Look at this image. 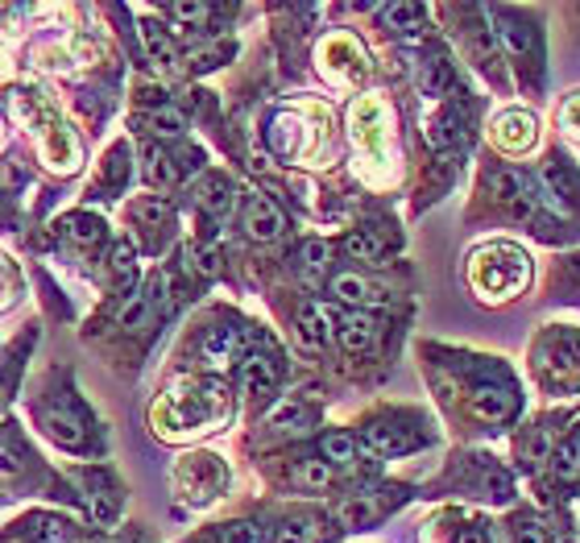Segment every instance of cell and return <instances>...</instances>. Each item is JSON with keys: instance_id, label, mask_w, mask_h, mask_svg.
<instances>
[{"instance_id": "26", "label": "cell", "mask_w": 580, "mask_h": 543, "mask_svg": "<svg viewBox=\"0 0 580 543\" xmlns=\"http://www.w3.org/2000/svg\"><path fill=\"white\" fill-rule=\"evenodd\" d=\"M295 270H299L303 286H319L323 274H328V245L323 241H303L299 253H295Z\"/></svg>"}, {"instance_id": "24", "label": "cell", "mask_w": 580, "mask_h": 543, "mask_svg": "<svg viewBox=\"0 0 580 543\" xmlns=\"http://www.w3.org/2000/svg\"><path fill=\"white\" fill-rule=\"evenodd\" d=\"M129 225H137L141 233H158V228H170V204L162 195H141L129 204Z\"/></svg>"}, {"instance_id": "8", "label": "cell", "mask_w": 580, "mask_h": 543, "mask_svg": "<svg viewBox=\"0 0 580 543\" xmlns=\"http://www.w3.org/2000/svg\"><path fill=\"white\" fill-rule=\"evenodd\" d=\"M282 382V361L270 353L241 357V394L249 403H270Z\"/></svg>"}, {"instance_id": "38", "label": "cell", "mask_w": 580, "mask_h": 543, "mask_svg": "<svg viewBox=\"0 0 580 543\" xmlns=\"http://www.w3.org/2000/svg\"><path fill=\"white\" fill-rule=\"evenodd\" d=\"M514 543H547V535H543L539 523H523L514 531Z\"/></svg>"}, {"instance_id": "30", "label": "cell", "mask_w": 580, "mask_h": 543, "mask_svg": "<svg viewBox=\"0 0 580 543\" xmlns=\"http://www.w3.org/2000/svg\"><path fill=\"white\" fill-rule=\"evenodd\" d=\"M109 279H113L116 286H129V282L137 279V253H133L129 241L113 245V253H109Z\"/></svg>"}, {"instance_id": "23", "label": "cell", "mask_w": 580, "mask_h": 543, "mask_svg": "<svg viewBox=\"0 0 580 543\" xmlns=\"http://www.w3.org/2000/svg\"><path fill=\"white\" fill-rule=\"evenodd\" d=\"M382 514H386V502H377V494H356V498H349V502L337 510V519L349 527V531H365V527H374Z\"/></svg>"}, {"instance_id": "17", "label": "cell", "mask_w": 580, "mask_h": 543, "mask_svg": "<svg viewBox=\"0 0 580 543\" xmlns=\"http://www.w3.org/2000/svg\"><path fill=\"white\" fill-rule=\"evenodd\" d=\"M316 423V411H311V403H303V398H282L278 407L270 411L265 419V428L274 431V435H299Z\"/></svg>"}, {"instance_id": "19", "label": "cell", "mask_w": 580, "mask_h": 543, "mask_svg": "<svg viewBox=\"0 0 580 543\" xmlns=\"http://www.w3.org/2000/svg\"><path fill=\"white\" fill-rule=\"evenodd\" d=\"M319 461H328V468L337 473H353L356 461H361V440L349 435V431H323V440H319Z\"/></svg>"}, {"instance_id": "22", "label": "cell", "mask_w": 580, "mask_h": 543, "mask_svg": "<svg viewBox=\"0 0 580 543\" xmlns=\"http://www.w3.org/2000/svg\"><path fill=\"white\" fill-rule=\"evenodd\" d=\"M498 21H502V42L514 50V55H523V58H535L539 55V30L531 25V21H523L519 13H498Z\"/></svg>"}, {"instance_id": "29", "label": "cell", "mask_w": 580, "mask_h": 543, "mask_svg": "<svg viewBox=\"0 0 580 543\" xmlns=\"http://www.w3.org/2000/svg\"><path fill=\"white\" fill-rule=\"evenodd\" d=\"M353 262H365V265H374L382 262V253H386V245H382V237L377 233H369V228H353L349 237H344V245H340Z\"/></svg>"}, {"instance_id": "31", "label": "cell", "mask_w": 580, "mask_h": 543, "mask_svg": "<svg viewBox=\"0 0 580 543\" xmlns=\"http://www.w3.org/2000/svg\"><path fill=\"white\" fill-rule=\"evenodd\" d=\"M551 461H556V477H560V482H577L580 477V440L577 435H572V440H564Z\"/></svg>"}, {"instance_id": "40", "label": "cell", "mask_w": 580, "mask_h": 543, "mask_svg": "<svg viewBox=\"0 0 580 543\" xmlns=\"http://www.w3.org/2000/svg\"><path fill=\"white\" fill-rule=\"evenodd\" d=\"M556 543H580V540H572V535H564V540H556Z\"/></svg>"}, {"instance_id": "35", "label": "cell", "mask_w": 580, "mask_h": 543, "mask_svg": "<svg viewBox=\"0 0 580 543\" xmlns=\"http://www.w3.org/2000/svg\"><path fill=\"white\" fill-rule=\"evenodd\" d=\"M382 18H386V25H390V30L407 34L411 25H419L423 9H419V4H390V9H382Z\"/></svg>"}, {"instance_id": "39", "label": "cell", "mask_w": 580, "mask_h": 543, "mask_svg": "<svg viewBox=\"0 0 580 543\" xmlns=\"http://www.w3.org/2000/svg\"><path fill=\"white\" fill-rule=\"evenodd\" d=\"M572 116H577V125H580V104H572Z\"/></svg>"}, {"instance_id": "5", "label": "cell", "mask_w": 580, "mask_h": 543, "mask_svg": "<svg viewBox=\"0 0 580 543\" xmlns=\"http://www.w3.org/2000/svg\"><path fill=\"white\" fill-rule=\"evenodd\" d=\"M71 482L79 486V498L88 506V519L109 527L125 506V489L109 468H71Z\"/></svg>"}, {"instance_id": "4", "label": "cell", "mask_w": 580, "mask_h": 543, "mask_svg": "<svg viewBox=\"0 0 580 543\" xmlns=\"http://www.w3.org/2000/svg\"><path fill=\"white\" fill-rule=\"evenodd\" d=\"M535 374L551 391H577L580 386V340L572 332H551L535 344Z\"/></svg>"}, {"instance_id": "27", "label": "cell", "mask_w": 580, "mask_h": 543, "mask_svg": "<svg viewBox=\"0 0 580 543\" xmlns=\"http://www.w3.org/2000/svg\"><path fill=\"white\" fill-rule=\"evenodd\" d=\"M332 468H328V461H319V456H303V461H295L291 465V482L299 489H307V494H319V489L332 486Z\"/></svg>"}, {"instance_id": "14", "label": "cell", "mask_w": 580, "mask_h": 543, "mask_svg": "<svg viewBox=\"0 0 580 543\" xmlns=\"http://www.w3.org/2000/svg\"><path fill=\"white\" fill-rule=\"evenodd\" d=\"M332 328H337L340 349H349V353H369L377 344V319L369 312H344L332 319Z\"/></svg>"}, {"instance_id": "20", "label": "cell", "mask_w": 580, "mask_h": 543, "mask_svg": "<svg viewBox=\"0 0 580 543\" xmlns=\"http://www.w3.org/2000/svg\"><path fill=\"white\" fill-rule=\"evenodd\" d=\"M137 125L153 133V137H162V142H179L187 133V116L179 113L174 104H150L146 113H137Z\"/></svg>"}, {"instance_id": "12", "label": "cell", "mask_w": 580, "mask_h": 543, "mask_svg": "<svg viewBox=\"0 0 580 543\" xmlns=\"http://www.w3.org/2000/svg\"><path fill=\"white\" fill-rule=\"evenodd\" d=\"M493 146L502 154H523L535 146V116L523 109H510L493 121Z\"/></svg>"}, {"instance_id": "10", "label": "cell", "mask_w": 580, "mask_h": 543, "mask_svg": "<svg viewBox=\"0 0 580 543\" xmlns=\"http://www.w3.org/2000/svg\"><path fill=\"white\" fill-rule=\"evenodd\" d=\"M543 191H547V200L560 212H580V174L564 158H551L543 167Z\"/></svg>"}, {"instance_id": "25", "label": "cell", "mask_w": 580, "mask_h": 543, "mask_svg": "<svg viewBox=\"0 0 580 543\" xmlns=\"http://www.w3.org/2000/svg\"><path fill=\"white\" fill-rule=\"evenodd\" d=\"M141 42H146V50H150V63L158 71H174L179 67V55H174V42L170 34L158 25V21H141Z\"/></svg>"}, {"instance_id": "18", "label": "cell", "mask_w": 580, "mask_h": 543, "mask_svg": "<svg viewBox=\"0 0 580 543\" xmlns=\"http://www.w3.org/2000/svg\"><path fill=\"white\" fill-rule=\"evenodd\" d=\"M62 237L76 249H83V253H95L100 245L109 241V225L100 216H92V212H76V216L62 220Z\"/></svg>"}, {"instance_id": "28", "label": "cell", "mask_w": 580, "mask_h": 543, "mask_svg": "<svg viewBox=\"0 0 580 543\" xmlns=\"http://www.w3.org/2000/svg\"><path fill=\"white\" fill-rule=\"evenodd\" d=\"M162 13L179 25V34H204L207 25H212V18H216L212 4H167Z\"/></svg>"}, {"instance_id": "32", "label": "cell", "mask_w": 580, "mask_h": 543, "mask_svg": "<svg viewBox=\"0 0 580 543\" xmlns=\"http://www.w3.org/2000/svg\"><path fill=\"white\" fill-rule=\"evenodd\" d=\"M125 174H129V162H125V142L121 146H113L109 150V158H104V191H121V183H125Z\"/></svg>"}, {"instance_id": "9", "label": "cell", "mask_w": 580, "mask_h": 543, "mask_svg": "<svg viewBox=\"0 0 580 543\" xmlns=\"http://www.w3.org/2000/svg\"><path fill=\"white\" fill-rule=\"evenodd\" d=\"M519 411V391L505 382H477L473 386V415L486 423H505L510 415Z\"/></svg>"}, {"instance_id": "13", "label": "cell", "mask_w": 580, "mask_h": 543, "mask_svg": "<svg viewBox=\"0 0 580 543\" xmlns=\"http://www.w3.org/2000/svg\"><path fill=\"white\" fill-rule=\"evenodd\" d=\"M244 233L253 241H278L282 233H286V212L270 195H253L249 207H244Z\"/></svg>"}, {"instance_id": "16", "label": "cell", "mask_w": 580, "mask_h": 543, "mask_svg": "<svg viewBox=\"0 0 580 543\" xmlns=\"http://www.w3.org/2000/svg\"><path fill=\"white\" fill-rule=\"evenodd\" d=\"M34 461H38V456L30 452V444H25V435H21L18 423H4V428H0V477H4V482H18Z\"/></svg>"}, {"instance_id": "3", "label": "cell", "mask_w": 580, "mask_h": 543, "mask_svg": "<svg viewBox=\"0 0 580 543\" xmlns=\"http://www.w3.org/2000/svg\"><path fill=\"white\" fill-rule=\"evenodd\" d=\"M228 486V468L220 456L212 452H191L174 465V494L191 506H207L212 498H220Z\"/></svg>"}, {"instance_id": "36", "label": "cell", "mask_w": 580, "mask_h": 543, "mask_svg": "<svg viewBox=\"0 0 580 543\" xmlns=\"http://www.w3.org/2000/svg\"><path fill=\"white\" fill-rule=\"evenodd\" d=\"M452 83V67L448 58H435V63H428V76H423V92L428 95H444V88Z\"/></svg>"}, {"instance_id": "21", "label": "cell", "mask_w": 580, "mask_h": 543, "mask_svg": "<svg viewBox=\"0 0 580 543\" xmlns=\"http://www.w3.org/2000/svg\"><path fill=\"white\" fill-rule=\"evenodd\" d=\"M232 179L228 174H220V170H212V174H204L200 179V188H195V204H200V212H207V216H225L228 207H232Z\"/></svg>"}, {"instance_id": "2", "label": "cell", "mask_w": 580, "mask_h": 543, "mask_svg": "<svg viewBox=\"0 0 580 543\" xmlns=\"http://www.w3.org/2000/svg\"><path fill=\"white\" fill-rule=\"evenodd\" d=\"M468 282H473V291L486 303L514 299V295H523L526 282H531V262H526V253L519 245L505 241L481 245L468 258Z\"/></svg>"}, {"instance_id": "34", "label": "cell", "mask_w": 580, "mask_h": 543, "mask_svg": "<svg viewBox=\"0 0 580 543\" xmlns=\"http://www.w3.org/2000/svg\"><path fill=\"white\" fill-rule=\"evenodd\" d=\"M228 55H232V46H228V42H216V46H195V50H191V71H212V67H220Z\"/></svg>"}, {"instance_id": "11", "label": "cell", "mask_w": 580, "mask_h": 543, "mask_svg": "<svg viewBox=\"0 0 580 543\" xmlns=\"http://www.w3.org/2000/svg\"><path fill=\"white\" fill-rule=\"evenodd\" d=\"M328 291H332V299L344 303L349 312H369V307H377V303H386V295L377 291L374 282L353 274V270L332 274V279H328Z\"/></svg>"}, {"instance_id": "15", "label": "cell", "mask_w": 580, "mask_h": 543, "mask_svg": "<svg viewBox=\"0 0 580 543\" xmlns=\"http://www.w3.org/2000/svg\"><path fill=\"white\" fill-rule=\"evenodd\" d=\"M332 312L328 307H319V303H303L299 316H295V340H299L307 353H319L328 337H332Z\"/></svg>"}, {"instance_id": "33", "label": "cell", "mask_w": 580, "mask_h": 543, "mask_svg": "<svg viewBox=\"0 0 580 543\" xmlns=\"http://www.w3.org/2000/svg\"><path fill=\"white\" fill-rule=\"evenodd\" d=\"M274 543H319V531L311 519H286V523L278 527Z\"/></svg>"}, {"instance_id": "7", "label": "cell", "mask_w": 580, "mask_h": 543, "mask_svg": "<svg viewBox=\"0 0 580 543\" xmlns=\"http://www.w3.org/2000/svg\"><path fill=\"white\" fill-rule=\"evenodd\" d=\"M356 440H361V449L374 452L377 461L407 456V452H414L419 444H428V435H414V431L407 428V423H398V419H374Z\"/></svg>"}, {"instance_id": "1", "label": "cell", "mask_w": 580, "mask_h": 543, "mask_svg": "<svg viewBox=\"0 0 580 543\" xmlns=\"http://www.w3.org/2000/svg\"><path fill=\"white\" fill-rule=\"evenodd\" d=\"M34 419L38 428L55 440L58 449L92 452L95 449V419L83 407V398L71 391V382L62 386V374H50L42 382V394L34 403Z\"/></svg>"}, {"instance_id": "37", "label": "cell", "mask_w": 580, "mask_h": 543, "mask_svg": "<svg viewBox=\"0 0 580 543\" xmlns=\"http://www.w3.org/2000/svg\"><path fill=\"white\" fill-rule=\"evenodd\" d=\"M220 543H262V527L258 523H225L216 531Z\"/></svg>"}, {"instance_id": "6", "label": "cell", "mask_w": 580, "mask_h": 543, "mask_svg": "<svg viewBox=\"0 0 580 543\" xmlns=\"http://www.w3.org/2000/svg\"><path fill=\"white\" fill-rule=\"evenodd\" d=\"M76 535V519L55 514V510H30L4 531V543H71Z\"/></svg>"}]
</instances>
